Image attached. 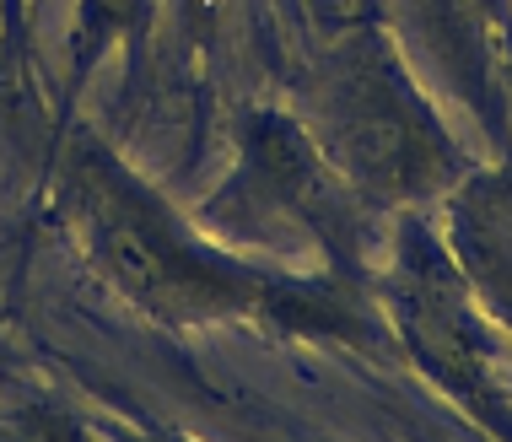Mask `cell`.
Instances as JSON below:
<instances>
[{
    "label": "cell",
    "mask_w": 512,
    "mask_h": 442,
    "mask_svg": "<svg viewBox=\"0 0 512 442\" xmlns=\"http://www.w3.org/2000/svg\"><path fill=\"white\" fill-rule=\"evenodd\" d=\"M54 205L92 270L157 324L195 329L221 319H275L308 335L356 329V313L340 302L345 292L335 281H302L221 254L92 135L65 151Z\"/></svg>",
    "instance_id": "cell-1"
},
{
    "label": "cell",
    "mask_w": 512,
    "mask_h": 442,
    "mask_svg": "<svg viewBox=\"0 0 512 442\" xmlns=\"http://www.w3.org/2000/svg\"><path fill=\"white\" fill-rule=\"evenodd\" d=\"M318 119H324V141L335 151L340 173L372 195H426L453 168L448 135L437 130L432 108L405 81L378 33L351 38L329 60Z\"/></svg>",
    "instance_id": "cell-2"
},
{
    "label": "cell",
    "mask_w": 512,
    "mask_h": 442,
    "mask_svg": "<svg viewBox=\"0 0 512 442\" xmlns=\"http://www.w3.org/2000/svg\"><path fill=\"white\" fill-rule=\"evenodd\" d=\"M227 200H243L259 216H292L324 243H335L351 227L345 211V189L335 184L329 157L313 146V135L297 119L254 108L238 124V178H232Z\"/></svg>",
    "instance_id": "cell-3"
},
{
    "label": "cell",
    "mask_w": 512,
    "mask_h": 442,
    "mask_svg": "<svg viewBox=\"0 0 512 442\" xmlns=\"http://www.w3.org/2000/svg\"><path fill=\"white\" fill-rule=\"evenodd\" d=\"M157 0H76V27H71V87L87 81V71L103 60L114 44L146 38Z\"/></svg>",
    "instance_id": "cell-4"
}]
</instances>
